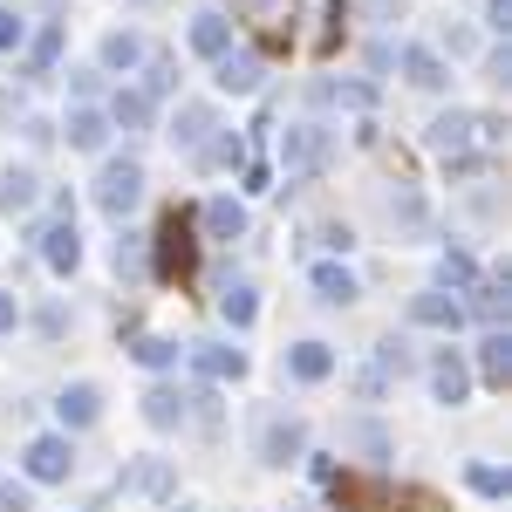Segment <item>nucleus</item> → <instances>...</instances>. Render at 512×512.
<instances>
[{
	"label": "nucleus",
	"mask_w": 512,
	"mask_h": 512,
	"mask_svg": "<svg viewBox=\"0 0 512 512\" xmlns=\"http://www.w3.org/2000/svg\"><path fill=\"white\" fill-rule=\"evenodd\" d=\"M328 158H335V130L328 123H287L280 130V171L287 178H315V171H328Z\"/></svg>",
	"instance_id": "f257e3e1"
},
{
	"label": "nucleus",
	"mask_w": 512,
	"mask_h": 512,
	"mask_svg": "<svg viewBox=\"0 0 512 512\" xmlns=\"http://www.w3.org/2000/svg\"><path fill=\"white\" fill-rule=\"evenodd\" d=\"M198 274V239L185 212H164L158 226V280H192Z\"/></svg>",
	"instance_id": "f03ea898"
},
{
	"label": "nucleus",
	"mask_w": 512,
	"mask_h": 512,
	"mask_svg": "<svg viewBox=\"0 0 512 512\" xmlns=\"http://www.w3.org/2000/svg\"><path fill=\"white\" fill-rule=\"evenodd\" d=\"M137 198H144V164H137V158H110V164H103V178H96V205H103L110 219H130Z\"/></svg>",
	"instance_id": "7ed1b4c3"
},
{
	"label": "nucleus",
	"mask_w": 512,
	"mask_h": 512,
	"mask_svg": "<svg viewBox=\"0 0 512 512\" xmlns=\"http://www.w3.org/2000/svg\"><path fill=\"white\" fill-rule=\"evenodd\" d=\"M21 472H28V485H62V478L76 472V444L69 437H28V451H21Z\"/></svg>",
	"instance_id": "20e7f679"
},
{
	"label": "nucleus",
	"mask_w": 512,
	"mask_h": 512,
	"mask_svg": "<svg viewBox=\"0 0 512 512\" xmlns=\"http://www.w3.org/2000/svg\"><path fill=\"white\" fill-rule=\"evenodd\" d=\"M308 458V424L301 417H267L260 424V465H294Z\"/></svg>",
	"instance_id": "39448f33"
},
{
	"label": "nucleus",
	"mask_w": 512,
	"mask_h": 512,
	"mask_svg": "<svg viewBox=\"0 0 512 512\" xmlns=\"http://www.w3.org/2000/svg\"><path fill=\"white\" fill-rule=\"evenodd\" d=\"M212 82H219L226 96H253V89L267 82V62H260L253 48H226V55L212 62Z\"/></svg>",
	"instance_id": "423d86ee"
},
{
	"label": "nucleus",
	"mask_w": 512,
	"mask_h": 512,
	"mask_svg": "<svg viewBox=\"0 0 512 512\" xmlns=\"http://www.w3.org/2000/svg\"><path fill=\"white\" fill-rule=\"evenodd\" d=\"M472 137H478V117H472V110H444V117L431 123V151L444 164L465 158V151H472Z\"/></svg>",
	"instance_id": "0eeeda50"
},
{
	"label": "nucleus",
	"mask_w": 512,
	"mask_h": 512,
	"mask_svg": "<svg viewBox=\"0 0 512 512\" xmlns=\"http://www.w3.org/2000/svg\"><path fill=\"white\" fill-rule=\"evenodd\" d=\"M431 390H437V403H444V410H458V403L472 396V369H465V355H458V349H437Z\"/></svg>",
	"instance_id": "6e6552de"
},
{
	"label": "nucleus",
	"mask_w": 512,
	"mask_h": 512,
	"mask_svg": "<svg viewBox=\"0 0 512 512\" xmlns=\"http://www.w3.org/2000/svg\"><path fill=\"white\" fill-rule=\"evenodd\" d=\"M410 321H417V328H444V335H458V328H465V301L444 294V287H431V294L410 301Z\"/></svg>",
	"instance_id": "1a4fd4ad"
},
{
	"label": "nucleus",
	"mask_w": 512,
	"mask_h": 512,
	"mask_svg": "<svg viewBox=\"0 0 512 512\" xmlns=\"http://www.w3.org/2000/svg\"><path fill=\"white\" fill-rule=\"evenodd\" d=\"M55 417H62V437L89 431V424L103 417V390H96V383H69V390L55 396Z\"/></svg>",
	"instance_id": "9d476101"
},
{
	"label": "nucleus",
	"mask_w": 512,
	"mask_h": 512,
	"mask_svg": "<svg viewBox=\"0 0 512 512\" xmlns=\"http://www.w3.org/2000/svg\"><path fill=\"white\" fill-rule=\"evenodd\" d=\"M192 369L205 383H239V376H246V355H239L233 342H192Z\"/></svg>",
	"instance_id": "9b49d317"
},
{
	"label": "nucleus",
	"mask_w": 512,
	"mask_h": 512,
	"mask_svg": "<svg viewBox=\"0 0 512 512\" xmlns=\"http://www.w3.org/2000/svg\"><path fill=\"white\" fill-rule=\"evenodd\" d=\"M41 260H48V274H76V267H82V239H76V219H55V226L41 233Z\"/></svg>",
	"instance_id": "f8f14e48"
},
{
	"label": "nucleus",
	"mask_w": 512,
	"mask_h": 512,
	"mask_svg": "<svg viewBox=\"0 0 512 512\" xmlns=\"http://www.w3.org/2000/svg\"><path fill=\"white\" fill-rule=\"evenodd\" d=\"M185 410H192V403H185V390H171V383H151V390H144V424H151V431H178Z\"/></svg>",
	"instance_id": "ddd939ff"
},
{
	"label": "nucleus",
	"mask_w": 512,
	"mask_h": 512,
	"mask_svg": "<svg viewBox=\"0 0 512 512\" xmlns=\"http://www.w3.org/2000/svg\"><path fill=\"white\" fill-rule=\"evenodd\" d=\"M212 130H219L212 103H178V117H171V144H178V151H198Z\"/></svg>",
	"instance_id": "4468645a"
},
{
	"label": "nucleus",
	"mask_w": 512,
	"mask_h": 512,
	"mask_svg": "<svg viewBox=\"0 0 512 512\" xmlns=\"http://www.w3.org/2000/svg\"><path fill=\"white\" fill-rule=\"evenodd\" d=\"M35 198H41V178L28 164H7V171H0V212L21 219V212H35Z\"/></svg>",
	"instance_id": "2eb2a0df"
},
{
	"label": "nucleus",
	"mask_w": 512,
	"mask_h": 512,
	"mask_svg": "<svg viewBox=\"0 0 512 512\" xmlns=\"http://www.w3.org/2000/svg\"><path fill=\"white\" fill-rule=\"evenodd\" d=\"M396 62H403V76L417 82V89H444V82H451V69H444L437 48H417V41H410V48H396Z\"/></svg>",
	"instance_id": "dca6fc26"
},
{
	"label": "nucleus",
	"mask_w": 512,
	"mask_h": 512,
	"mask_svg": "<svg viewBox=\"0 0 512 512\" xmlns=\"http://www.w3.org/2000/svg\"><path fill=\"white\" fill-rule=\"evenodd\" d=\"M328 369H335V349L328 342H294L287 349V376L294 383H328Z\"/></svg>",
	"instance_id": "f3484780"
},
{
	"label": "nucleus",
	"mask_w": 512,
	"mask_h": 512,
	"mask_svg": "<svg viewBox=\"0 0 512 512\" xmlns=\"http://www.w3.org/2000/svg\"><path fill=\"white\" fill-rule=\"evenodd\" d=\"M328 492H335V506H342V512H376V506H383V485H376V478H355V472H335V478H328Z\"/></svg>",
	"instance_id": "a211bd4d"
},
{
	"label": "nucleus",
	"mask_w": 512,
	"mask_h": 512,
	"mask_svg": "<svg viewBox=\"0 0 512 512\" xmlns=\"http://www.w3.org/2000/svg\"><path fill=\"white\" fill-rule=\"evenodd\" d=\"M506 369H512V335L506 328H485V342H478V376H485L492 390H506Z\"/></svg>",
	"instance_id": "6ab92c4d"
},
{
	"label": "nucleus",
	"mask_w": 512,
	"mask_h": 512,
	"mask_svg": "<svg viewBox=\"0 0 512 512\" xmlns=\"http://www.w3.org/2000/svg\"><path fill=\"white\" fill-rule=\"evenodd\" d=\"M192 48L205 55V62H219V55L233 48V21H226V14H212V7L192 14Z\"/></svg>",
	"instance_id": "aec40b11"
},
{
	"label": "nucleus",
	"mask_w": 512,
	"mask_h": 512,
	"mask_svg": "<svg viewBox=\"0 0 512 512\" xmlns=\"http://www.w3.org/2000/svg\"><path fill=\"white\" fill-rule=\"evenodd\" d=\"M69 144H76V151H103V144H110V117H103L96 103H76V110H69Z\"/></svg>",
	"instance_id": "412c9836"
},
{
	"label": "nucleus",
	"mask_w": 512,
	"mask_h": 512,
	"mask_svg": "<svg viewBox=\"0 0 512 512\" xmlns=\"http://www.w3.org/2000/svg\"><path fill=\"white\" fill-rule=\"evenodd\" d=\"M192 158L205 164V171H239V164H246V137H239V130H219V137L198 144Z\"/></svg>",
	"instance_id": "4be33fe9"
},
{
	"label": "nucleus",
	"mask_w": 512,
	"mask_h": 512,
	"mask_svg": "<svg viewBox=\"0 0 512 512\" xmlns=\"http://www.w3.org/2000/svg\"><path fill=\"white\" fill-rule=\"evenodd\" d=\"M308 280H315V294H321V301H328V308H349L355 294H362V287H355V274H349V267H342V260H321V267H315V274H308Z\"/></svg>",
	"instance_id": "5701e85b"
},
{
	"label": "nucleus",
	"mask_w": 512,
	"mask_h": 512,
	"mask_svg": "<svg viewBox=\"0 0 512 512\" xmlns=\"http://www.w3.org/2000/svg\"><path fill=\"white\" fill-rule=\"evenodd\" d=\"M219 315H226V328H253V321H260V294H253L246 280H226V287H219Z\"/></svg>",
	"instance_id": "b1692460"
},
{
	"label": "nucleus",
	"mask_w": 512,
	"mask_h": 512,
	"mask_svg": "<svg viewBox=\"0 0 512 512\" xmlns=\"http://www.w3.org/2000/svg\"><path fill=\"white\" fill-rule=\"evenodd\" d=\"M198 219H205V233H212V239H239V233H246V205H239V198H212Z\"/></svg>",
	"instance_id": "393cba45"
},
{
	"label": "nucleus",
	"mask_w": 512,
	"mask_h": 512,
	"mask_svg": "<svg viewBox=\"0 0 512 512\" xmlns=\"http://www.w3.org/2000/svg\"><path fill=\"white\" fill-rule=\"evenodd\" d=\"M151 117H158V110H151L144 89H117V96H110V123H123V130H151Z\"/></svg>",
	"instance_id": "a878e982"
},
{
	"label": "nucleus",
	"mask_w": 512,
	"mask_h": 512,
	"mask_svg": "<svg viewBox=\"0 0 512 512\" xmlns=\"http://www.w3.org/2000/svg\"><path fill=\"white\" fill-rule=\"evenodd\" d=\"M137 62H144V35H130V28L103 35V69H137Z\"/></svg>",
	"instance_id": "bb28decb"
},
{
	"label": "nucleus",
	"mask_w": 512,
	"mask_h": 512,
	"mask_svg": "<svg viewBox=\"0 0 512 512\" xmlns=\"http://www.w3.org/2000/svg\"><path fill=\"white\" fill-rule=\"evenodd\" d=\"M130 492L171 499V465H164V458H137V465H130Z\"/></svg>",
	"instance_id": "cd10ccee"
},
{
	"label": "nucleus",
	"mask_w": 512,
	"mask_h": 512,
	"mask_svg": "<svg viewBox=\"0 0 512 512\" xmlns=\"http://www.w3.org/2000/svg\"><path fill=\"white\" fill-rule=\"evenodd\" d=\"M472 315L499 328V315H506V280H472Z\"/></svg>",
	"instance_id": "c85d7f7f"
},
{
	"label": "nucleus",
	"mask_w": 512,
	"mask_h": 512,
	"mask_svg": "<svg viewBox=\"0 0 512 512\" xmlns=\"http://www.w3.org/2000/svg\"><path fill=\"white\" fill-rule=\"evenodd\" d=\"M410 369H417V355H410V342H403V335L376 342V376H410Z\"/></svg>",
	"instance_id": "c756f323"
},
{
	"label": "nucleus",
	"mask_w": 512,
	"mask_h": 512,
	"mask_svg": "<svg viewBox=\"0 0 512 512\" xmlns=\"http://www.w3.org/2000/svg\"><path fill=\"white\" fill-rule=\"evenodd\" d=\"M437 280H444V287H472V280H478L472 253H465V246H444V260H437Z\"/></svg>",
	"instance_id": "7c9ffc66"
},
{
	"label": "nucleus",
	"mask_w": 512,
	"mask_h": 512,
	"mask_svg": "<svg viewBox=\"0 0 512 512\" xmlns=\"http://www.w3.org/2000/svg\"><path fill=\"white\" fill-rule=\"evenodd\" d=\"M130 355H137L144 369H171V362H178V342H164V335H137Z\"/></svg>",
	"instance_id": "2f4dec72"
},
{
	"label": "nucleus",
	"mask_w": 512,
	"mask_h": 512,
	"mask_svg": "<svg viewBox=\"0 0 512 512\" xmlns=\"http://www.w3.org/2000/svg\"><path fill=\"white\" fill-rule=\"evenodd\" d=\"M315 96H328V103H349V110H369V103H376V89H369V82H321Z\"/></svg>",
	"instance_id": "473e14b6"
},
{
	"label": "nucleus",
	"mask_w": 512,
	"mask_h": 512,
	"mask_svg": "<svg viewBox=\"0 0 512 512\" xmlns=\"http://www.w3.org/2000/svg\"><path fill=\"white\" fill-rule=\"evenodd\" d=\"M55 55H62V28H41L35 48H28V76H41V69H48Z\"/></svg>",
	"instance_id": "72a5a7b5"
},
{
	"label": "nucleus",
	"mask_w": 512,
	"mask_h": 512,
	"mask_svg": "<svg viewBox=\"0 0 512 512\" xmlns=\"http://www.w3.org/2000/svg\"><path fill=\"white\" fill-rule=\"evenodd\" d=\"M349 444H362V451H369V458H390V437H383V424H349Z\"/></svg>",
	"instance_id": "f704fd0d"
},
{
	"label": "nucleus",
	"mask_w": 512,
	"mask_h": 512,
	"mask_svg": "<svg viewBox=\"0 0 512 512\" xmlns=\"http://www.w3.org/2000/svg\"><path fill=\"white\" fill-rule=\"evenodd\" d=\"M465 485H472V492H485V499H506V472H499V465H472V472H465Z\"/></svg>",
	"instance_id": "c9c22d12"
},
{
	"label": "nucleus",
	"mask_w": 512,
	"mask_h": 512,
	"mask_svg": "<svg viewBox=\"0 0 512 512\" xmlns=\"http://www.w3.org/2000/svg\"><path fill=\"white\" fill-rule=\"evenodd\" d=\"M287 7L294 0H233V14H246V21H287Z\"/></svg>",
	"instance_id": "e433bc0d"
},
{
	"label": "nucleus",
	"mask_w": 512,
	"mask_h": 512,
	"mask_svg": "<svg viewBox=\"0 0 512 512\" xmlns=\"http://www.w3.org/2000/svg\"><path fill=\"white\" fill-rule=\"evenodd\" d=\"M117 274H130V280L144 274V246H137V239H130V233L117 239Z\"/></svg>",
	"instance_id": "4c0bfd02"
},
{
	"label": "nucleus",
	"mask_w": 512,
	"mask_h": 512,
	"mask_svg": "<svg viewBox=\"0 0 512 512\" xmlns=\"http://www.w3.org/2000/svg\"><path fill=\"white\" fill-rule=\"evenodd\" d=\"M21 41H28V21L0 7V55H7V48H21Z\"/></svg>",
	"instance_id": "58836bf2"
},
{
	"label": "nucleus",
	"mask_w": 512,
	"mask_h": 512,
	"mask_svg": "<svg viewBox=\"0 0 512 512\" xmlns=\"http://www.w3.org/2000/svg\"><path fill=\"white\" fill-rule=\"evenodd\" d=\"M0 512H28V485L21 478H0Z\"/></svg>",
	"instance_id": "ea45409f"
},
{
	"label": "nucleus",
	"mask_w": 512,
	"mask_h": 512,
	"mask_svg": "<svg viewBox=\"0 0 512 512\" xmlns=\"http://www.w3.org/2000/svg\"><path fill=\"white\" fill-rule=\"evenodd\" d=\"M171 89V55H151V82H144V96H164Z\"/></svg>",
	"instance_id": "a19ab883"
},
{
	"label": "nucleus",
	"mask_w": 512,
	"mask_h": 512,
	"mask_svg": "<svg viewBox=\"0 0 512 512\" xmlns=\"http://www.w3.org/2000/svg\"><path fill=\"white\" fill-rule=\"evenodd\" d=\"M239 171H246V192H274V171L267 164H239Z\"/></svg>",
	"instance_id": "79ce46f5"
},
{
	"label": "nucleus",
	"mask_w": 512,
	"mask_h": 512,
	"mask_svg": "<svg viewBox=\"0 0 512 512\" xmlns=\"http://www.w3.org/2000/svg\"><path fill=\"white\" fill-rule=\"evenodd\" d=\"M485 28H499V35H506V28H512V0H492V7H485Z\"/></svg>",
	"instance_id": "37998d69"
},
{
	"label": "nucleus",
	"mask_w": 512,
	"mask_h": 512,
	"mask_svg": "<svg viewBox=\"0 0 512 512\" xmlns=\"http://www.w3.org/2000/svg\"><path fill=\"white\" fill-rule=\"evenodd\" d=\"M321 239H328L335 253H349V246H355V233H349V226H321Z\"/></svg>",
	"instance_id": "c03bdc74"
},
{
	"label": "nucleus",
	"mask_w": 512,
	"mask_h": 512,
	"mask_svg": "<svg viewBox=\"0 0 512 512\" xmlns=\"http://www.w3.org/2000/svg\"><path fill=\"white\" fill-rule=\"evenodd\" d=\"M14 321H21V308H14V294H0V335H7Z\"/></svg>",
	"instance_id": "a18cd8bd"
},
{
	"label": "nucleus",
	"mask_w": 512,
	"mask_h": 512,
	"mask_svg": "<svg viewBox=\"0 0 512 512\" xmlns=\"http://www.w3.org/2000/svg\"><path fill=\"white\" fill-rule=\"evenodd\" d=\"M178 512H185V506H178Z\"/></svg>",
	"instance_id": "49530a36"
}]
</instances>
